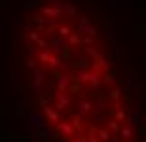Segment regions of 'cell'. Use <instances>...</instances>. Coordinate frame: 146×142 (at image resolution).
<instances>
[{
  "instance_id": "4fadbf2b",
  "label": "cell",
  "mask_w": 146,
  "mask_h": 142,
  "mask_svg": "<svg viewBox=\"0 0 146 142\" xmlns=\"http://www.w3.org/2000/svg\"><path fill=\"white\" fill-rule=\"evenodd\" d=\"M59 32H61V36H68V34H70V28L68 27H61Z\"/></svg>"
},
{
  "instance_id": "ac0fdd59",
  "label": "cell",
  "mask_w": 146,
  "mask_h": 142,
  "mask_svg": "<svg viewBox=\"0 0 146 142\" xmlns=\"http://www.w3.org/2000/svg\"><path fill=\"white\" fill-rule=\"evenodd\" d=\"M68 42H70V44H78V42H80V38H78V36H70V38H68Z\"/></svg>"
},
{
  "instance_id": "7402d4cb",
  "label": "cell",
  "mask_w": 146,
  "mask_h": 142,
  "mask_svg": "<svg viewBox=\"0 0 146 142\" xmlns=\"http://www.w3.org/2000/svg\"><path fill=\"white\" fill-rule=\"evenodd\" d=\"M74 127L80 129V116H76V118H74Z\"/></svg>"
},
{
  "instance_id": "d4e9b609",
  "label": "cell",
  "mask_w": 146,
  "mask_h": 142,
  "mask_svg": "<svg viewBox=\"0 0 146 142\" xmlns=\"http://www.w3.org/2000/svg\"><path fill=\"white\" fill-rule=\"evenodd\" d=\"M118 138H119V137L116 135V137H112V140H110V142H118Z\"/></svg>"
},
{
  "instance_id": "277c9868",
  "label": "cell",
  "mask_w": 146,
  "mask_h": 142,
  "mask_svg": "<svg viewBox=\"0 0 146 142\" xmlns=\"http://www.w3.org/2000/svg\"><path fill=\"white\" fill-rule=\"evenodd\" d=\"M44 82V72L36 70L34 72V87H36V91H40V83Z\"/></svg>"
},
{
  "instance_id": "44dd1931",
  "label": "cell",
  "mask_w": 146,
  "mask_h": 142,
  "mask_svg": "<svg viewBox=\"0 0 146 142\" xmlns=\"http://www.w3.org/2000/svg\"><path fill=\"white\" fill-rule=\"evenodd\" d=\"M89 53H91V57H95V59L99 57V51H97V49H89Z\"/></svg>"
},
{
  "instance_id": "9a60e30c",
  "label": "cell",
  "mask_w": 146,
  "mask_h": 142,
  "mask_svg": "<svg viewBox=\"0 0 146 142\" xmlns=\"http://www.w3.org/2000/svg\"><path fill=\"white\" fill-rule=\"evenodd\" d=\"M46 15H59V10H44Z\"/></svg>"
},
{
  "instance_id": "ffe728a7",
  "label": "cell",
  "mask_w": 146,
  "mask_h": 142,
  "mask_svg": "<svg viewBox=\"0 0 146 142\" xmlns=\"http://www.w3.org/2000/svg\"><path fill=\"white\" fill-rule=\"evenodd\" d=\"M87 142H101V140H99L97 137H93V135H91V137H87Z\"/></svg>"
},
{
  "instance_id": "8992f818",
  "label": "cell",
  "mask_w": 146,
  "mask_h": 142,
  "mask_svg": "<svg viewBox=\"0 0 146 142\" xmlns=\"http://www.w3.org/2000/svg\"><path fill=\"white\" fill-rule=\"evenodd\" d=\"M49 57H51V51H49V49H44V51H40V53H38V59L42 61V63H48Z\"/></svg>"
},
{
  "instance_id": "5bb4252c",
  "label": "cell",
  "mask_w": 146,
  "mask_h": 142,
  "mask_svg": "<svg viewBox=\"0 0 146 142\" xmlns=\"http://www.w3.org/2000/svg\"><path fill=\"white\" fill-rule=\"evenodd\" d=\"M51 44H53V48L57 49V51H59V49H63V42H61V40H53Z\"/></svg>"
},
{
  "instance_id": "6da1fadb",
  "label": "cell",
  "mask_w": 146,
  "mask_h": 142,
  "mask_svg": "<svg viewBox=\"0 0 146 142\" xmlns=\"http://www.w3.org/2000/svg\"><path fill=\"white\" fill-rule=\"evenodd\" d=\"M55 127H57V131H63L68 138L74 135V129H72V125H68V123H65V121H59V123H55Z\"/></svg>"
},
{
  "instance_id": "7c38bea8",
  "label": "cell",
  "mask_w": 146,
  "mask_h": 142,
  "mask_svg": "<svg viewBox=\"0 0 146 142\" xmlns=\"http://www.w3.org/2000/svg\"><path fill=\"white\" fill-rule=\"evenodd\" d=\"M59 63H61V61L57 59V57H49V61H48L49 66H59Z\"/></svg>"
},
{
  "instance_id": "5b68a950",
  "label": "cell",
  "mask_w": 146,
  "mask_h": 142,
  "mask_svg": "<svg viewBox=\"0 0 146 142\" xmlns=\"http://www.w3.org/2000/svg\"><path fill=\"white\" fill-rule=\"evenodd\" d=\"M91 108H93V104L89 102V100H80V110H82V114L91 112Z\"/></svg>"
},
{
  "instance_id": "9c48e42d",
  "label": "cell",
  "mask_w": 146,
  "mask_h": 142,
  "mask_svg": "<svg viewBox=\"0 0 146 142\" xmlns=\"http://www.w3.org/2000/svg\"><path fill=\"white\" fill-rule=\"evenodd\" d=\"M68 80H70L68 76H59V89H61V91H63V89L66 87V83H68Z\"/></svg>"
},
{
  "instance_id": "cb8c5ba5",
  "label": "cell",
  "mask_w": 146,
  "mask_h": 142,
  "mask_svg": "<svg viewBox=\"0 0 146 142\" xmlns=\"http://www.w3.org/2000/svg\"><path fill=\"white\" fill-rule=\"evenodd\" d=\"M31 40H38V34L36 32H31Z\"/></svg>"
},
{
  "instance_id": "3957f363",
  "label": "cell",
  "mask_w": 146,
  "mask_h": 142,
  "mask_svg": "<svg viewBox=\"0 0 146 142\" xmlns=\"http://www.w3.org/2000/svg\"><path fill=\"white\" fill-rule=\"evenodd\" d=\"M68 106V98L65 97L63 93H57V110H63Z\"/></svg>"
},
{
  "instance_id": "8fae6325",
  "label": "cell",
  "mask_w": 146,
  "mask_h": 142,
  "mask_svg": "<svg viewBox=\"0 0 146 142\" xmlns=\"http://www.w3.org/2000/svg\"><path fill=\"white\" fill-rule=\"evenodd\" d=\"M108 129L114 133H119V125H118V121H108Z\"/></svg>"
},
{
  "instance_id": "ba28073f",
  "label": "cell",
  "mask_w": 146,
  "mask_h": 142,
  "mask_svg": "<svg viewBox=\"0 0 146 142\" xmlns=\"http://www.w3.org/2000/svg\"><path fill=\"white\" fill-rule=\"evenodd\" d=\"M110 138H112V137H110L108 131H103V129L99 131V140H101V142H106V140H110Z\"/></svg>"
},
{
  "instance_id": "603a6c76",
  "label": "cell",
  "mask_w": 146,
  "mask_h": 142,
  "mask_svg": "<svg viewBox=\"0 0 146 142\" xmlns=\"http://www.w3.org/2000/svg\"><path fill=\"white\" fill-rule=\"evenodd\" d=\"M86 30H87L89 34H91V36H95V34H97V30H95V28H91V27H89V28H86Z\"/></svg>"
},
{
  "instance_id": "7a4b0ae2",
  "label": "cell",
  "mask_w": 146,
  "mask_h": 142,
  "mask_svg": "<svg viewBox=\"0 0 146 142\" xmlns=\"http://www.w3.org/2000/svg\"><path fill=\"white\" fill-rule=\"evenodd\" d=\"M44 112H46V116H48L49 120L53 121V123H59L61 118H59V112H55L51 106H44Z\"/></svg>"
},
{
  "instance_id": "30bf717a",
  "label": "cell",
  "mask_w": 146,
  "mask_h": 142,
  "mask_svg": "<svg viewBox=\"0 0 146 142\" xmlns=\"http://www.w3.org/2000/svg\"><path fill=\"white\" fill-rule=\"evenodd\" d=\"M101 68H108V65H106V63H104L103 59H97V65H95V70H101Z\"/></svg>"
},
{
  "instance_id": "52a82bcc",
  "label": "cell",
  "mask_w": 146,
  "mask_h": 142,
  "mask_svg": "<svg viewBox=\"0 0 146 142\" xmlns=\"http://www.w3.org/2000/svg\"><path fill=\"white\" fill-rule=\"evenodd\" d=\"M121 137H123L125 140H129V138L133 137V127H125V129H121Z\"/></svg>"
},
{
  "instance_id": "e0dca14e",
  "label": "cell",
  "mask_w": 146,
  "mask_h": 142,
  "mask_svg": "<svg viewBox=\"0 0 146 142\" xmlns=\"http://www.w3.org/2000/svg\"><path fill=\"white\" fill-rule=\"evenodd\" d=\"M36 42H38V48H44V49L48 48V42L46 40H36Z\"/></svg>"
},
{
  "instance_id": "2e32d148",
  "label": "cell",
  "mask_w": 146,
  "mask_h": 142,
  "mask_svg": "<svg viewBox=\"0 0 146 142\" xmlns=\"http://www.w3.org/2000/svg\"><path fill=\"white\" fill-rule=\"evenodd\" d=\"M123 118H125V114L121 112V110H118V112H116V120H118V121H121Z\"/></svg>"
},
{
  "instance_id": "d6986e66",
  "label": "cell",
  "mask_w": 146,
  "mask_h": 142,
  "mask_svg": "<svg viewBox=\"0 0 146 142\" xmlns=\"http://www.w3.org/2000/svg\"><path fill=\"white\" fill-rule=\"evenodd\" d=\"M112 98H114V100H118V98H119V91L114 89V91H112Z\"/></svg>"
}]
</instances>
